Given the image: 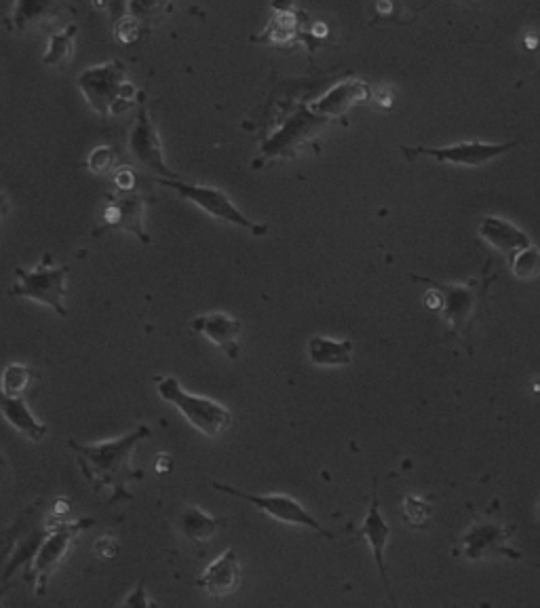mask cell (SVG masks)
<instances>
[{"label": "cell", "instance_id": "8", "mask_svg": "<svg viewBox=\"0 0 540 608\" xmlns=\"http://www.w3.org/2000/svg\"><path fill=\"white\" fill-rule=\"evenodd\" d=\"M517 146L515 140L509 142H458L450 146H401L403 157L408 161H416L420 157H429L439 163H448L456 167H484L494 159L507 155L509 150Z\"/></svg>", "mask_w": 540, "mask_h": 608}, {"label": "cell", "instance_id": "37", "mask_svg": "<svg viewBox=\"0 0 540 608\" xmlns=\"http://www.w3.org/2000/svg\"><path fill=\"white\" fill-rule=\"evenodd\" d=\"M393 11V3L391 0H376V13L380 17H387Z\"/></svg>", "mask_w": 540, "mask_h": 608}, {"label": "cell", "instance_id": "1", "mask_svg": "<svg viewBox=\"0 0 540 608\" xmlns=\"http://www.w3.org/2000/svg\"><path fill=\"white\" fill-rule=\"evenodd\" d=\"M152 435L148 425H138L133 431L100 444H79L68 440V448L76 456V465L95 492H106L108 501L117 503L131 499L129 482H138L144 473L133 467V452L140 442Z\"/></svg>", "mask_w": 540, "mask_h": 608}, {"label": "cell", "instance_id": "5", "mask_svg": "<svg viewBox=\"0 0 540 608\" xmlns=\"http://www.w3.org/2000/svg\"><path fill=\"white\" fill-rule=\"evenodd\" d=\"M66 279L68 266H55L51 256L47 254L34 269H22V266H17L11 296L45 304V307L53 309L57 315L66 317Z\"/></svg>", "mask_w": 540, "mask_h": 608}, {"label": "cell", "instance_id": "40", "mask_svg": "<svg viewBox=\"0 0 540 608\" xmlns=\"http://www.w3.org/2000/svg\"><path fill=\"white\" fill-rule=\"evenodd\" d=\"M9 212V197L5 193H0V218H5Z\"/></svg>", "mask_w": 540, "mask_h": 608}, {"label": "cell", "instance_id": "26", "mask_svg": "<svg viewBox=\"0 0 540 608\" xmlns=\"http://www.w3.org/2000/svg\"><path fill=\"white\" fill-rule=\"evenodd\" d=\"M509 262H511V273L517 279L530 281V279H536L540 275V250L534 243L524 247V250L515 252L509 258Z\"/></svg>", "mask_w": 540, "mask_h": 608}, {"label": "cell", "instance_id": "7", "mask_svg": "<svg viewBox=\"0 0 540 608\" xmlns=\"http://www.w3.org/2000/svg\"><path fill=\"white\" fill-rule=\"evenodd\" d=\"M211 488H216L224 494H230V497L247 501L249 505H254L256 509L266 513L268 518H273L277 522H283L289 526H304L308 530H315L317 535H321L323 539H330V541L334 539L332 532L323 528V524H319V520L313 516V513H308V509L294 497H289V494H254V492H245V490H239L235 486L222 484V482H211Z\"/></svg>", "mask_w": 540, "mask_h": 608}, {"label": "cell", "instance_id": "30", "mask_svg": "<svg viewBox=\"0 0 540 608\" xmlns=\"http://www.w3.org/2000/svg\"><path fill=\"white\" fill-rule=\"evenodd\" d=\"M114 26V34H117V38L119 41L123 43V45H133V43H138L140 41V36H142V24L138 22V19H133L131 15H125V17H121L117 24H112Z\"/></svg>", "mask_w": 540, "mask_h": 608}, {"label": "cell", "instance_id": "6", "mask_svg": "<svg viewBox=\"0 0 540 608\" xmlns=\"http://www.w3.org/2000/svg\"><path fill=\"white\" fill-rule=\"evenodd\" d=\"M159 184L176 190L182 199L190 201L192 205L199 207L201 212H205L207 216L216 218L220 222L243 228V231L252 233L256 237H262L268 231L266 224H260V222H254L252 218H247L220 188L205 186V184H188L180 178H159Z\"/></svg>", "mask_w": 540, "mask_h": 608}, {"label": "cell", "instance_id": "22", "mask_svg": "<svg viewBox=\"0 0 540 608\" xmlns=\"http://www.w3.org/2000/svg\"><path fill=\"white\" fill-rule=\"evenodd\" d=\"M224 520L222 518H216V516H209V513H205L201 507L197 505H188L180 511L178 516V530L180 535L190 541V543H207L214 539L218 535V530L224 528Z\"/></svg>", "mask_w": 540, "mask_h": 608}, {"label": "cell", "instance_id": "28", "mask_svg": "<svg viewBox=\"0 0 540 608\" xmlns=\"http://www.w3.org/2000/svg\"><path fill=\"white\" fill-rule=\"evenodd\" d=\"M431 511H433V507L429 501H422L418 497L403 499V518L414 528H422L424 524H427L431 518Z\"/></svg>", "mask_w": 540, "mask_h": 608}, {"label": "cell", "instance_id": "14", "mask_svg": "<svg viewBox=\"0 0 540 608\" xmlns=\"http://www.w3.org/2000/svg\"><path fill=\"white\" fill-rule=\"evenodd\" d=\"M357 537L365 539L372 549L374 554V560H376V566H378V573H380V579L384 583V589H387V594L391 598V604L395 606V598L391 596V583H389V573H387V562H384V549H387L389 545V539H391V526L387 524V520H384L382 511H380V499H378V480H374V494H372V503H370V509L368 513H365V520L361 522L359 530H357Z\"/></svg>", "mask_w": 540, "mask_h": 608}, {"label": "cell", "instance_id": "38", "mask_svg": "<svg viewBox=\"0 0 540 608\" xmlns=\"http://www.w3.org/2000/svg\"><path fill=\"white\" fill-rule=\"evenodd\" d=\"M378 106H380V108H387V110L393 106V95H391L387 89H384V91L378 95Z\"/></svg>", "mask_w": 540, "mask_h": 608}, {"label": "cell", "instance_id": "9", "mask_svg": "<svg viewBox=\"0 0 540 608\" xmlns=\"http://www.w3.org/2000/svg\"><path fill=\"white\" fill-rule=\"evenodd\" d=\"M91 524H93L91 520L70 522V524L60 522L47 530L45 539L36 547L32 556V579H34L36 594H45L47 581L53 577L55 570L60 568V564L70 554L76 537H79Z\"/></svg>", "mask_w": 540, "mask_h": 608}, {"label": "cell", "instance_id": "18", "mask_svg": "<svg viewBox=\"0 0 540 608\" xmlns=\"http://www.w3.org/2000/svg\"><path fill=\"white\" fill-rule=\"evenodd\" d=\"M197 585L211 596H228L241 585V562L235 549H226L220 558L211 562Z\"/></svg>", "mask_w": 540, "mask_h": 608}, {"label": "cell", "instance_id": "17", "mask_svg": "<svg viewBox=\"0 0 540 608\" xmlns=\"http://www.w3.org/2000/svg\"><path fill=\"white\" fill-rule=\"evenodd\" d=\"M106 224L100 228L98 235L108 231V228H121V231L133 233L140 241L148 243V233L144 231V201L131 193L110 195V203L106 207Z\"/></svg>", "mask_w": 540, "mask_h": 608}, {"label": "cell", "instance_id": "11", "mask_svg": "<svg viewBox=\"0 0 540 608\" xmlns=\"http://www.w3.org/2000/svg\"><path fill=\"white\" fill-rule=\"evenodd\" d=\"M72 17H76V9L66 0H15L7 17V28L17 34L49 30L70 22Z\"/></svg>", "mask_w": 540, "mask_h": 608}, {"label": "cell", "instance_id": "34", "mask_svg": "<svg viewBox=\"0 0 540 608\" xmlns=\"http://www.w3.org/2000/svg\"><path fill=\"white\" fill-rule=\"evenodd\" d=\"M93 551L102 560H112L114 556L119 554V545H117V541L110 539V537H102V539H98V543L93 545Z\"/></svg>", "mask_w": 540, "mask_h": 608}, {"label": "cell", "instance_id": "33", "mask_svg": "<svg viewBox=\"0 0 540 608\" xmlns=\"http://www.w3.org/2000/svg\"><path fill=\"white\" fill-rule=\"evenodd\" d=\"M138 184V176L131 167H121L117 174H114V186H117L121 193H131V190Z\"/></svg>", "mask_w": 540, "mask_h": 608}, {"label": "cell", "instance_id": "24", "mask_svg": "<svg viewBox=\"0 0 540 608\" xmlns=\"http://www.w3.org/2000/svg\"><path fill=\"white\" fill-rule=\"evenodd\" d=\"M76 32H79V26L76 24H68L64 30L60 32H51L49 36V47L43 55V64L45 66H64L70 62V57L74 53V41H76Z\"/></svg>", "mask_w": 540, "mask_h": 608}, {"label": "cell", "instance_id": "3", "mask_svg": "<svg viewBox=\"0 0 540 608\" xmlns=\"http://www.w3.org/2000/svg\"><path fill=\"white\" fill-rule=\"evenodd\" d=\"M157 391L161 399L182 412L190 427H195L205 437H211V440L224 433L230 423H233V414H230L226 406L211 397L184 391L176 376H157Z\"/></svg>", "mask_w": 540, "mask_h": 608}, {"label": "cell", "instance_id": "15", "mask_svg": "<svg viewBox=\"0 0 540 608\" xmlns=\"http://www.w3.org/2000/svg\"><path fill=\"white\" fill-rule=\"evenodd\" d=\"M370 98H372V87L368 85V81L349 79V81H342L336 87H332L308 108H311L315 114H319V117L340 119L353 106L370 102Z\"/></svg>", "mask_w": 540, "mask_h": 608}, {"label": "cell", "instance_id": "42", "mask_svg": "<svg viewBox=\"0 0 540 608\" xmlns=\"http://www.w3.org/2000/svg\"><path fill=\"white\" fill-rule=\"evenodd\" d=\"M3 596H5V587H0V600H3Z\"/></svg>", "mask_w": 540, "mask_h": 608}, {"label": "cell", "instance_id": "35", "mask_svg": "<svg viewBox=\"0 0 540 608\" xmlns=\"http://www.w3.org/2000/svg\"><path fill=\"white\" fill-rule=\"evenodd\" d=\"M524 49H526V51H536V49H540V36L534 34V32L524 34Z\"/></svg>", "mask_w": 540, "mask_h": 608}, {"label": "cell", "instance_id": "23", "mask_svg": "<svg viewBox=\"0 0 540 608\" xmlns=\"http://www.w3.org/2000/svg\"><path fill=\"white\" fill-rule=\"evenodd\" d=\"M302 30V15L294 9L279 11L260 36H254V43H270V45H287L298 38Z\"/></svg>", "mask_w": 540, "mask_h": 608}, {"label": "cell", "instance_id": "16", "mask_svg": "<svg viewBox=\"0 0 540 608\" xmlns=\"http://www.w3.org/2000/svg\"><path fill=\"white\" fill-rule=\"evenodd\" d=\"M190 330L205 336L209 342H214L216 347H220L230 359H237L241 353L239 347V336L243 330V323L222 311L216 313H205L192 319Z\"/></svg>", "mask_w": 540, "mask_h": 608}, {"label": "cell", "instance_id": "21", "mask_svg": "<svg viewBox=\"0 0 540 608\" xmlns=\"http://www.w3.org/2000/svg\"><path fill=\"white\" fill-rule=\"evenodd\" d=\"M353 340H334L327 336H311L306 345L308 359L319 368H342L353 359Z\"/></svg>", "mask_w": 540, "mask_h": 608}, {"label": "cell", "instance_id": "31", "mask_svg": "<svg viewBox=\"0 0 540 608\" xmlns=\"http://www.w3.org/2000/svg\"><path fill=\"white\" fill-rule=\"evenodd\" d=\"M121 606H133V608H148V606H157V602H154L152 598H148L146 594V585H144V579L138 581V585H135L133 592L121 600Z\"/></svg>", "mask_w": 540, "mask_h": 608}, {"label": "cell", "instance_id": "2", "mask_svg": "<svg viewBox=\"0 0 540 608\" xmlns=\"http://www.w3.org/2000/svg\"><path fill=\"white\" fill-rule=\"evenodd\" d=\"M76 85H79L89 108L104 119L121 117L140 95L135 85L127 81V70L121 60H112L83 70L79 79H76Z\"/></svg>", "mask_w": 540, "mask_h": 608}, {"label": "cell", "instance_id": "19", "mask_svg": "<svg viewBox=\"0 0 540 608\" xmlns=\"http://www.w3.org/2000/svg\"><path fill=\"white\" fill-rule=\"evenodd\" d=\"M479 237L484 239L490 247H494L496 252L513 256L515 252L524 250V247L532 245V239L528 237L526 231L515 226L511 220H505L500 216H484L477 226Z\"/></svg>", "mask_w": 540, "mask_h": 608}, {"label": "cell", "instance_id": "10", "mask_svg": "<svg viewBox=\"0 0 540 608\" xmlns=\"http://www.w3.org/2000/svg\"><path fill=\"white\" fill-rule=\"evenodd\" d=\"M515 526H503L494 522H477L469 528L454 554L467 560H484L488 556H507L511 560H522V554L509 545Z\"/></svg>", "mask_w": 540, "mask_h": 608}, {"label": "cell", "instance_id": "12", "mask_svg": "<svg viewBox=\"0 0 540 608\" xmlns=\"http://www.w3.org/2000/svg\"><path fill=\"white\" fill-rule=\"evenodd\" d=\"M330 121L325 117H319L311 108L298 110L292 114L281 127L270 136L264 146L262 155L266 157H294L296 152L323 129V125Z\"/></svg>", "mask_w": 540, "mask_h": 608}, {"label": "cell", "instance_id": "41", "mask_svg": "<svg viewBox=\"0 0 540 608\" xmlns=\"http://www.w3.org/2000/svg\"><path fill=\"white\" fill-rule=\"evenodd\" d=\"M5 475H7V461H5V456L0 454V482L5 480Z\"/></svg>", "mask_w": 540, "mask_h": 608}, {"label": "cell", "instance_id": "4", "mask_svg": "<svg viewBox=\"0 0 540 608\" xmlns=\"http://www.w3.org/2000/svg\"><path fill=\"white\" fill-rule=\"evenodd\" d=\"M412 279L431 285V294L439 298L437 304L443 321L448 323L454 334L469 336L475 313L486 300L488 279H471L467 283H443L418 275H412Z\"/></svg>", "mask_w": 540, "mask_h": 608}, {"label": "cell", "instance_id": "25", "mask_svg": "<svg viewBox=\"0 0 540 608\" xmlns=\"http://www.w3.org/2000/svg\"><path fill=\"white\" fill-rule=\"evenodd\" d=\"M36 378L38 374L32 368L24 364H9L3 370V376H0V393L22 397Z\"/></svg>", "mask_w": 540, "mask_h": 608}, {"label": "cell", "instance_id": "39", "mask_svg": "<svg viewBox=\"0 0 540 608\" xmlns=\"http://www.w3.org/2000/svg\"><path fill=\"white\" fill-rule=\"evenodd\" d=\"M273 9L275 11H289V9H294V3H292V0H273Z\"/></svg>", "mask_w": 540, "mask_h": 608}, {"label": "cell", "instance_id": "29", "mask_svg": "<svg viewBox=\"0 0 540 608\" xmlns=\"http://www.w3.org/2000/svg\"><path fill=\"white\" fill-rule=\"evenodd\" d=\"M114 165H117V150L110 146L95 148L87 161V167L93 174H108V171L114 169Z\"/></svg>", "mask_w": 540, "mask_h": 608}, {"label": "cell", "instance_id": "13", "mask_svg": "<svg viewBox=\"0 0 540 608\" xmlns=\"http://www.w3.org/2000/svg\"><path fill=\"white\" fill-rule=\"evenodd\" d=\"M129 150L135 159H138L144 167H148L150 171H154L159 178H178L176 174H173V169L165 163L159 131L146 106L140 108L138 119H135V125L131 129Z\"/></svg>", "mask_w": 540, "mask_h": 608}, {"label": "cell", "instance_id": "36", "mask_svg": "<svg viewBox=\"0 0 540 608\" xmlns=\"http://www.w3.org/2000/svg\"><path fill=\"white\" fill-rule=\"evenodd\" d=\"M157 471H161V473H169L171 471V467H173V461H171V456L169 454H159V459H157Z\"/></svg>", "mask_w": 540, "mask_h": 608}, {"label": "cell", "instance_id": "20", "mask_svg": "<svg viewBox=\"0 0 540 608\" xmlns=\"http://www.w3.org/2000/svg\"><path fill=\"white\" fill-rule=\"evenodd\" d=\"M0 414L5 421L30 442H41L47 435V425L38 421L22 397L0 393Z\"/></svg>", "mask_w": 540, "mask_h": 608}, {"label": "cell", "instance_id": "32", "mask_svg": "<svg viewBox=\"0 0 540 608\" xmlns=\"http://www.w3.org/2000/svg\"><path fill=\"white\" fill-rule=\"evenodd\" d=\"M93 3L98 9H106L110 13L112 24H117L121 17H125L129 7V0H93Z\"/></svg>", "mask_w": 540, "mask_h": 608}, {"label": "cell", "instance_id": "27", "mask_svg": "<svg viewBox=\"0 0 540 608\" xmlns=\"http://www.w3.org/2000/svg\"><path fill=\"white\" fill-rule=\"evenodd\" d=\"M169 11V0H129L127 15L138 19L142 26H150Z\"/></svg>", "mask_w": 540, "mask_h": 608}]
</instances>
